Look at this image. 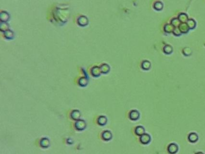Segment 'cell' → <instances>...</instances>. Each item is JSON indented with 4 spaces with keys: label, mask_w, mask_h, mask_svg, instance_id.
Masks as SVG:
<instances>
[{
    "label": "cell",
    "mask_w": 205,
    "mask_h": 154,
    "mask_svg": "<svg viewBox=\"0 0 205 154\" xmlns=\"http://www.w3.org/2000/svg\"><path fill=\"white\" fill-rule=\"evenodd\" d=\"M75 128L78 131H82L84 130L86 127V123L83 120H77L75 124Z\"/></svg>",
    "instance_id": "6da1fadb"
},
{
    "label": "cell",
    "mask_w": 205,
    "mask_h": 154,
    "mask_svg": "<svg viewBox=\"0 0 205 154\" xmlns=\"http://www.w3.org/2000/svg\"><path fill=\"white\" fill-rule=\"evenodd\" d=\"M140 142L143 145H147L149 143L150 140H151V137L148 134H144L141 136H140Z\"/></svg>",
    "instance_id": "7a4b0ae2"
},
{
    "label": "cell",
    "mask_w": 205,
    "mask_h": 154,
    "mask_svg": "<svg viewBox=\"0 0 205 154\" xmlns=\"http://www.w3.org/2000/svg\"><path fill=\"white\" fill-rule=\"evenodd\" d=\"M168 153L170 154H175L178 151V146L175 143H171L168 145L167 148Z\"/></svg>",
    "instance_id": "3957f363"
},
{
    "label": "cell",
    "mask_w": 205,
    "mask_h": 154,
    "mask_svg": "<svg viewBox=\"0 0 205 154\" xmlns=\"http://www.w3.org/2000/svg\"><path fill=\"white\" fill-rule=\"evenodd\" d=\"M140 117V113L137 110H132L129 113V118L132 120H137Z\"/></svg>",
    "instance_id": "277c9868"
},
{
    "label": "cell",
    "mask_w": 205,
    "mask_h": 154,
    "mask_svg": "<svg viewBox=\"0 0 205 154\" xmlns=\"http://www.w3.org/2000/svg\"><path fill=\"white\" fill-rule=\"evenodd\" d=\"M102 137L105 141H108V140H111L112 138L111 132L109 131H105L102 132Z\"/></svg>",
    "instance_id": "5b68a950"
},
{
    "label": "cell",
    "mask_w": 205,
    "mask_h": 154,
    "mask_svg": "<svg viewBox=\"0 0 205 154\" xmlns=\"http://www.w3.org/2000/svg\"><path fill=\"white\" fill-rule=\"evenodd\" d=\"M198 136L195 132H192L188 135V140L191 143H195L198 140Z\"/></svg>",
    "instance_id": "8992f818"
},
{
    "label": "cell",
    "mask_w": 205,
    "mask_h": 154,
    "mask_svg": "<svg viewBox=\"0 0 205 154\" xmlns=\"http://www.w3.org/2000/svg\"><path fill=\"white\" fill-rule=\"evenodd\" d=\"M179 29L181 30L182 33H186L189 31V27L186 23H181L180 25L179 26Z\"/></svg>",
    "instance_id": "52a82bcc"
},
{
    "label": "cell",
    "mask_w": 205,
    "mask_h": 154,
    "mask_svg": "<svg viewBox=\"0 0 205 154\" xmlns=\"http://www.w3.org/2000/svg\"><path fill=\"white\" fill-rule=\"evenodd\" d=\"M81 117V113L78 110H74L71 113V117L74 120H78Z\"/></svg>",
    "instance_id": "ba28073f"
},
{
    "label": "cell",
    "mask_w": 205,
    "mask_h": 154,
    "mask_svg": "<svg viewBox=\"0 0 205 154\" xmlns=\"http://www.w3.org/2000/svg\"><path fill=\"white\" fill-rule=\"evenodd\" d=\"M135 132L136 135H138V136H141L144 134H145V130L141 126H138V127H136L135 130Z\"/></svg>",
    "instance_id": "9c48e42d"
},
{
    "label": "cell",
    "mask_w": 205,
    "mask_h": 154,
    "mask_svg": "<svg viewBox=\"0 0 205 154\" xmlns=\"http://www.w3.org/2000/svg\"><path fill=\"white\" fill-rule=\"evenodd\" d=\"M107 123V117L104 116H100L98 117L97 119V123L99 124V125L101 126H104L106 125V123Z\"/></svg>",
    "instance_id": "30bf717a"
},
{
    "label": "cell",
    "mask_w": 205,
    "mask_h": 154,
    "mask_svg": "<svg viewBox=\"0 0 205 154\" xmlns=\"http://www.w3.org/2000/svg\"><path fill=\"white\" fill-rule=\"evenodd\" d=\"M178 19L181 23H186L188 20V18L185 13H181L178 16Z\"/></svg>",
    "instance_id": "8fae6325"
},
{
    "label": "cell",
    "mask_w": 205,
    "mask_h": 154,
    "mask_svg": "<svg viewBox=\"0 0 205 154\" xmlns=\"http://www.w3.org/2000/svg\"><path fill=\"white\" fill-rule=\"evenodd\" d=\"M40 146L42 147V148H46L49 146V145H50V142H49V140L48 138H43L40 140Z\"/></svg>",
    "instance_id": "7c38bea8"
},
{
    "label": "cell",
    "mask_w": 205,
    "mask_h": 154,
    "mask_svg": "<svg viewBox=\"0 0 205 154\" xmlns=\"http://www.w3.org/2000/svg\"><path fill=\"white\" fill-rule=\"evenodd\" d=\"M174 26L172 24H166L164 26V30L167 33H171L173 32L174 29Z\"/></svg>",
    "instance_id": "4fadbf2b"
},
{
    "label": "cell",
    "mask_w": 205,
    "mask_h": 154,
    "mask_svg": "<svg viewBox=\"0 0 205 154\" xmlns=\"http://www.w3.org/2000/svg\"><path fill=\"white\" fill-rule=\"evenodd\" d=\"M100 72H101V71H100V69H99L98 67H94L92 69V73L93 75L95 76V77H98V76L100 75Z\"/></svg>",
    "instance_id": "5bb4252c"
},
{
    "label": "cell",
    "mask_w": 205,
    "mask_h": 154,
    "mask_svg": "<svg viewBox=\"0 0 205 154\" xmlns=\"http://www.w3.org/2000/svg\"><path fill=\"white\" fill-rule=\"evenodd\" d=\"M186 24L188 25L189 29H194L195 26H196V22L194 21V20L192 19H188L187 22H186Z\"/></svg>",
    "instance_id": "9a60e30c"
},
{
    "label": "cell",
    "mask_w": 205,
    "mask_h": 154,
    "mask_svg": "<svg viewBox=\"0 0 205 154\" xmlns=\"http://www.w3.org/2000/svg\"><path fill=\"white\" fill-rule=\"evenodd\" d=\"M142 68L144 70H149L150 68V66H151V64L148 61H144V62L142 63L141 64Z\"/></svg>",
    "instance_id": "2e32d148"
},
{
    "label": "cell",
    "mask_w": 205,
    "mask_h": 154,
    "mask_svg": "<svg viewBox=\"0 0 205 154\" xmlns=\"http://www.w3.org/2000/svg\"><path fill=\"white\" fill-rule=\"evenodd\" d=\"M181 24V22H180V21L178 19V18H174V19H172L171 21V24L173 25L174 27H179V26L180 25V24Z\"/></svg>",
    "instance_id": "e0dca14e"
},
{
    "label": "cell",
    "mask_w": 205,
    "mask_h": 154,
    "mask_svg": "<svg viewBox=\"0 0 205 154\" xmlns=\"http://www.w3.org/2000/svg\"><path fill=\"white\" fill-rule=\"evenodd\" d=\"M87 83H88V81L87 79L85 78H81L79 80V84L81 86H82V87H84V86H87Z\"/></svg>",
    "instance_id": "ac0fdd59"
},
{
    "label": "cell",
    "mask_w": 205,
    "mask_h": 154,
    "mask_svg": "<svg viewBox=\"0 0 205 154\" xmlns=\"http://www.w3.org/2000/svg\"><path fill=\"white\" fill-rule=\"evenodd\" d=\"M100 71H101V72L104 73V74L108 73L110 71V67L107 64H103L100 67Z\"/></svg>",
    "instance_id": "d6986e66"
},
{
    "label": "cell",
    "mask_w": 205,
    "mask_h": 154,
    "mask_svg": "<svg viewBox=\"0 0 205 154\" xmlns=\"http://www.w3.org/2000/svg\"><path fill=\"white\" fill-rule=\"evenodd\" d=\"M163 3L159 2V1H158V2L155 3L154 8L155 9L157 10H161L163 9Z\"/></svg>",
    "instance_id": "ffe728a7"
},
{
    "label": "cell",
    "mask_w": 205,
    "mask_h": 154,
    "mask_svg": "<svg viewBox=\"0 0 205 154\" xmlns=\"http://www.w3.org/2000/svg\"><path fill=\"white\" fill-rule=\"evenodd\" d=\"M172 50H173L172 47L170 45H166L164 47V51L166 54H170L172 52Z\"/></svg>",
    "instance_id": "44dd1931"
},
{
    "label": "cell",
    "mask_w": 205,
    "mask_h": 154,
    "mask_svg": "<svg viewBox=\"0 0 205 154\" xmlns=\"http://www.w3.org/2000/svg\"><path fill=\"white\" fill-rule=\"evenodd\" d=\"M173 33H174V35L176 36H179L181 34V31L179 29V27H175L174 30H173Z\"/></svg>",
    "instance_id": "7402d4cb"
},
{
    "label": "cell",
    "mask_w": 205,
    "mask_h": 154,
    "mask_svg": "<svg viewBox=\"0 0 205 154\" xmlns=\"http://www.w3.org/2000/svg\"><path fill=\"white\" fill-rule=\"evenodd\" d=\"M196 154H204V153H203V152H197V153H196Z\"/></svg>",
    "instance_id": "603a6c76"
}]
</instances>
